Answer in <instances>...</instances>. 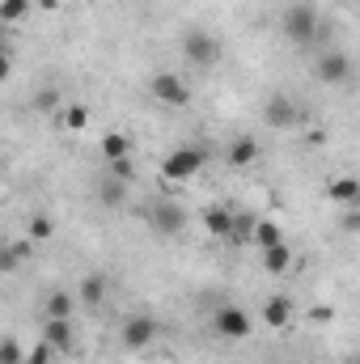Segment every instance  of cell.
Masks as SVG:
<instances>
[{
    "label": "cell",
    "mask_w": 360,
    "mask_h": 364,
    "mask_svg": "<svg viewBox=\"0 0 360 364\" xmlns=\"http://www.w3.org/2000/svg\"><path fill=\"white\" fill-rule=\"evenodd\" d=\"M153 229L157 233H179L182 225H186V212H182L179 203H153Z\"/></svg>",
    "instance_id": "16"
},
{
    "label": "cell",
    "mask_w": 360,
    "mask_h": 364,
    "mask_svg": "<svg viewBox=\"0 0 360 364\" xmlns=\"http://www.w3.org/2000/svg\"><path fill=\"white\" fill-rule=\"evenodd\" d=\"M43 339L55 348V356H73L77 352V326H73V318H43Z\"/></svg>",
    "instance_id": "10"
},
{
    "label": "cell",
    "mask_w": 360,
    "mask_h": 364,
    "mask_svg": "<svg viewBox=\"0 0 360 364\" xmlns=\"http://www.w3.org/2000/svg\"><path fill=\"white\" fill-rule=\"evenodd\" d=\"M208 157H212L208 144H179V149H170V153L162 157V178L166 182H191L195 174H203Z\"/></svg>",
    "instance_id": "2"
},
{
    "label": "cell",
    "mask_w": 360,
    "mask_h": 364,
    "mask_svg": "<svg viewBox=\"0 0 360 364\" xmlns=\"http://www.w3.org/2000/svg\"><path fill=\"white\" fill-rule=\"evenodd\" d=\"M259 267H263L268 275H288V272H292V246H288V242H280V246L259 250Z\"/></svg>",
    "instance_id": "15"
},
{
    "label": "cell",
    "mask_w": 360,
    "mask_h": 364,
    "mask_svg": "<svg viewBox=\"0 0 360 364\" xmlns=\"http://www.w3.org/2000/svg\"><path fill=\"white\" fill-rule=\"evenodd\" d=\"M26 352H30V348H21L17 335H4V343H0V364H26Z\"/></svg>",
    "instance_id": "24"
},
{
    "label": "cell",
    "mask_w": 360,
    "mask_h": 364,
    "mask_svg": "<svg viewBox=\"0 0 360 364\" xmlns=\"http://www.w3.org/2000/svg\"><path fill=\"white\" fill-rule=\"evenodd\" d=\"M30 13H34V0H0V21L4 26H21V21H30Z\"/></svg>",
    "instance_id": "22"
},
{
    "label": "cell",
    "mask_w": 360,
    "mask_h": 364,
    "mask_svg": "<svg viewBox=\"0 0 360 364\" xmlns=\"http://www.w3.org/2000/svg\"><path fill=\"white\" fill-rule=\"evenodd\" d=\"M212 331L221 335V339H246L250 331H255V314L250 309H242V305H216L212 309Z\"/></svg>",
    "instance_id": "7"
},
{
    "label": "cell",
    "mask_w": 360,
    "mask_h": 364,
    "mask_svg": "<svg viewBox=\"0 0 360 364\" xmlns=\"http://www.w3.org/2000/svg\"><path fill=\"white\" fill-rule=\"evenodd\" d=\"M263 157V149H259V140L250 136V132H242V136H233L229 144H225V161L233 166V170H246V166H255Z\"/></svg>",
    "instance_id": "14"
},
{
    "label": "cell",
    "mask_w": 360,
    "mask_h": 364,
    "mask_svg": "<svg viewBox=\"0 0 360 364\" xmlns=\"http://www.w3.org/2000/svg\"><path fill=\"white\" fill-rule=\"evenodd\" d=\"M309 322H331V309H327V305H318V309H309Z\"/></svg>",
    "instance_id": "30"
},
{
    "label": "cell",
    "mask_w": 360,
    "mask_h": 364,
    "mask_svg": "<svg viewBox=\"0 0 360 364\" xmlns=\"http://www.w3.org/2000/svg\"><path fill=\"white\" fill-rule=\"evenodd\" d=\"M51 233H55V225H51V216H47V212L30 216V229H26V237H30V242H47Z\"/></svg>",
    "instance_id": "25"
},
{
    "label": "cell",
    "mask_w": 360,
    "mask_h": 364,
    "mask_svg": "<svg viewBox=\"0 0 360 364\" xmlns=\"http://www.w3.org/2000/svg\"><path fill=\"white\" fill-rule=\"evenodd\" d=\"M93 195H97V203H102V208H123V199H127V182H119V178H110V174H106V178L97 182V191H93Z\"/></svg>",
    "instance_id": "20"
},
{
    "label": "cell",
    "mask_w": 360,
    "mask_h": 364,
    "mask_svg": "<svg viewBox=\"0 0 360 364\" xmlns=\"http://www.w3.org/2000/svg\"><path fill=\"white\" fill-rule=\"evenodd\" d=\"M26 364H55V348H51L47 339H38V343L26 352Z\"/></svg>",
    "instance_id": "26"
},
{
    "label": "cell",
    "mask_w": 360,
    "mask_h": 364,
    "mask_svg": "<svg viewBox=\"0 0 360 364\" xmlns=\"http://www.w3.org/2000/svg\"><path fill=\"white\" fill-rule=\"evenodd\" d=\"M149 93H153V102H162V106H170V110L191 106V81L179 77V73H153V77H149Z\"/></svg>",
    "instance_id": "6"
},
{
    "label": "cell",
    "mask_w": 360,
    "mask_h": 364,
    "mask_svg": "<svg viewBox=\"0 0 360 364\" xmlns=\"http://www.w3.org/2000/svg\"><path fill=\"white\" fill-rule=\"evenodd\" d=\"M259 318H263V326H271V331H288V326H292V318H297V305H292V296L275 292V296L263 301Z\"/></svg>",
    "instance_id": "13"
},
{
    "label": "cell",
    "mask_w": 360,
    "mask_h": 364,
    "mask_svg": "<svg viewBox=\"0 0 360 364\" xmlns=\"http://www.w3.org/2000/svg\"><path fill=\"white\" fill-rule=\"evenodd\" d=\"M263 119H268L275 132L297 127V123H301V106H297L288 93H268V97H263Z\"/></svg>",
    "instance_id": "9"
},
{
    "label": "cell",
    "mask_w": 360,
    "mask_h": 364,
    "mask_svg": "<svg viewBox=\"0 0 360 364\" xmlns=\"http://www.w3.org/2000/svg\"><path fill=\"white\" fill-rule=\"evenodd\" d=\"M280 30H284V38L292 43V47H318V38H322V13L314 9V4H288L284 13H280Z\"/></svg>",
    "instance_id": "1"
},
{
    "label": "cell",
    "mask_w": 360,
    "mask_h": 364,
    "mask_svg": "<svg viewBox=\"0 0 360 364\" xmlns=\"http://www.w3.org/2000/svg\"><path fill=\"white\" fill-rule=\"evenodd\" d=\"M314 77L327 85V90H339V85H352L356 81V60L344 51V47H327L318 60H314Z\"/></svg>",
    "instance_id": "3"
},
{
    "label": "cell",
    "mask_w": 360,
    "mask_h": 364,
    "mask_svg": "<svg viewBox=\"0 0 360 364\" xmlns=\"http://www.w3.org/2000/svg\"><path fill=\"white\" fill-rule=\"evenodd\" d=\"M60 127L64 132H85L90 127V106L85 102H64L60 106Z\"/></svg>",
    "instance_id": "19"
},
{
    "label": "cell",
    "mask_w": 360,
    "mask_h": 364,
    "mask_svg": "<svg viewBox=\"0 0 360 364\" xmlns=\"http://www.w3.org/2000/svg\"><path fill=\"white\" fill-rule=\"evenodd\" d=\"M55 102H60V97H55V90H43L34 106H38V110H55V114H60V106H55Z\"/></svg>",
    "instance_id": "29"
},
{
    "label": "cell",
    "mask_w": 360,
    "mask_h": 364,
    "mask_svg": "<svg viewBox=\"0 0 360 364\" xmlns=\"http://www.w3.org/2000/svg\"><path fill=\"white\" fill-rule=\"evenodd\" d=\"M157 335H162V326H157L153 314H127L123 326H119V343L127 352H149L157 343Z\"/></svg>",
    "instance_id": "5"
},
{
    "label": "cell",
    "mask_w": 360,
    "mask_h": 364,
    "mask_svg": "<svg viewBox=\"0 0 360 364\" xmlns=\"http://www.w3.org/2000/svg\"><path fill=\"white\" fill-rule=\"evenodd\" d=\"M106 292H110V279H106V275H97V272H90L81 284H77V296H81L90 309H97V305L106 301Z\"/></svg>",
    "instance_id": "17"
},
{
    "label": "cell",
    "mask_w": 360,
    "mask_h": 364,
    "mask_svg": "<svg viewBox=\"0 0 360 364\" xmlns=\"http://www.w3.org/2000/svg\"><path fill=\"white\" fill-rule=\"evenodd\" d=\"M34 246H38V242H30V237H21V242H9V246H4V272H13L17 263H26V259L34 255Z\"/></svg>",
    "instance_id": "23"
},
{
    "label": "cell",
    "mask_w": 360,
    "mask_h": 364,
    "mask_svg": "<svg viewBox=\"0 0 360 364\" xmlns=\"http://www.w3.org/2000/svg\"><path fill=\"white\" fill-rule=\"evenodd\" d=\"M179 47H182V60H186V64H195V68H212V64L221 60V38H216L212 30H203V26L186 30Z\"/></svg>",
    "instance_id": "4"
},
{
    "label": "cell",
    "mask_w": 360,
    "mask_h": 364,
    "mask_svg": "<svg viewBox=\"0 0 360 364\" xmlns=\"http://www.w3.org/2000/svg\"><path fill=\"white\" fill-rule=\"evenodd\" d=\"M322 195L335 203V208H360V178L356 174H335V178H327V186H322Z\"/></svg>",
    "instance_id": "12"
},
{
    "label": "cell",
    "mask_w": 360,
    "mask_h": 364,
    "mask_svg": "<svg viewBox=\"0 0 360 364\" xmlns=\"http://www.w3.org/2000/svg\"><path fill=\"white\" fill-rule=\"evenodd\" d=\"M356 364H360V360H356Z\"/></svg>",
    "instance_id": "31"
},
{
    "label": "cell",
    "mask_w": 360,
    "mask_h": 364,
    "mask_svg": "<svg viewBox=\"0 0 360 364\" xmlns=\"http://www.w3.org/2000/svg\"><path fill=\"white\" fill-rule=\"evenodd\" d=\"M97 157H102V166L132 161V157H136V140H132L127 132H102V140H97Z\"/></svg>",
    "instance_id": "11"
},
{
    "label": "cell",
    "mask_w": 360,
    "mask_h": 364,
    "mask_svg": "<svg viewBox=\"0 0 360 364\" xmlns=\"http://www.w3.org/2000/svg\"><path fill=\"white\" fill-rule=\"evenodd\" d=\"M339 225H344L348 233H360V208H348V212L339 216Z\"/></svg>",
    "instance_id": "28"
},
{
    "label": "cell",
    "mask_w": 360,
    "mask_h": 364,
    "mask_svg": "<svg viewBox=\"0 0 360 364\" xmlns=\"http://www.w3.org/2000/svg\"><path fill=\"white\" fill-rule=\"evenodd\" d=\"M238 216H242V208H233V203H208V208L199 212L203 233L216 237V242H225V246H229V237H233V229H238Z\"/></svg>",
    "instance_id": "8"
},
{
    "label": "cell",
    "mask_w": 360,
    "mask_h": 364,
    "mask_svg": "<svg viewBox=\"0 0 360 364\" xmlns=\"http://www.w3.org/2000/svg\"><path fill=\"white\" fill-rule=\"evenodd\" d=\"M280 242H284V229L271 216H259L255 220V250H268V246H280Z\"/></svg>",
    "instance_id": "21"
},
{
    "label": "cell",
    "mask_w": 360,
    "mask_h": 364,
    "mask_svg": "<svg viewBox=\"0 0 360 364\" xmlns=\"http://www.w3.org/2000/svg\"><path fill=\"white\" fill-rule=\"evenodd\" d=\"M77 301H81V296H73L68 288H55V292H47V301H43V318H73Z\"/></svg>",
    "instance_id": "18"
},
{
    "label": "cell",
    "mask_w": 360,
    "mask_h": 364,
    "mask_svg": "<svg viewBox=\"0 0 360 364\" xmlns=\"http://www.w3.org/2000/svg\"><path fill=\"white\" fill-rule=\"evenodd\" d=\"M106 170H110V178L132 182V174H136V157H132V161H115V166H106Z\"/></svg>",
    "instance_id": "27"
}]
</instances>
